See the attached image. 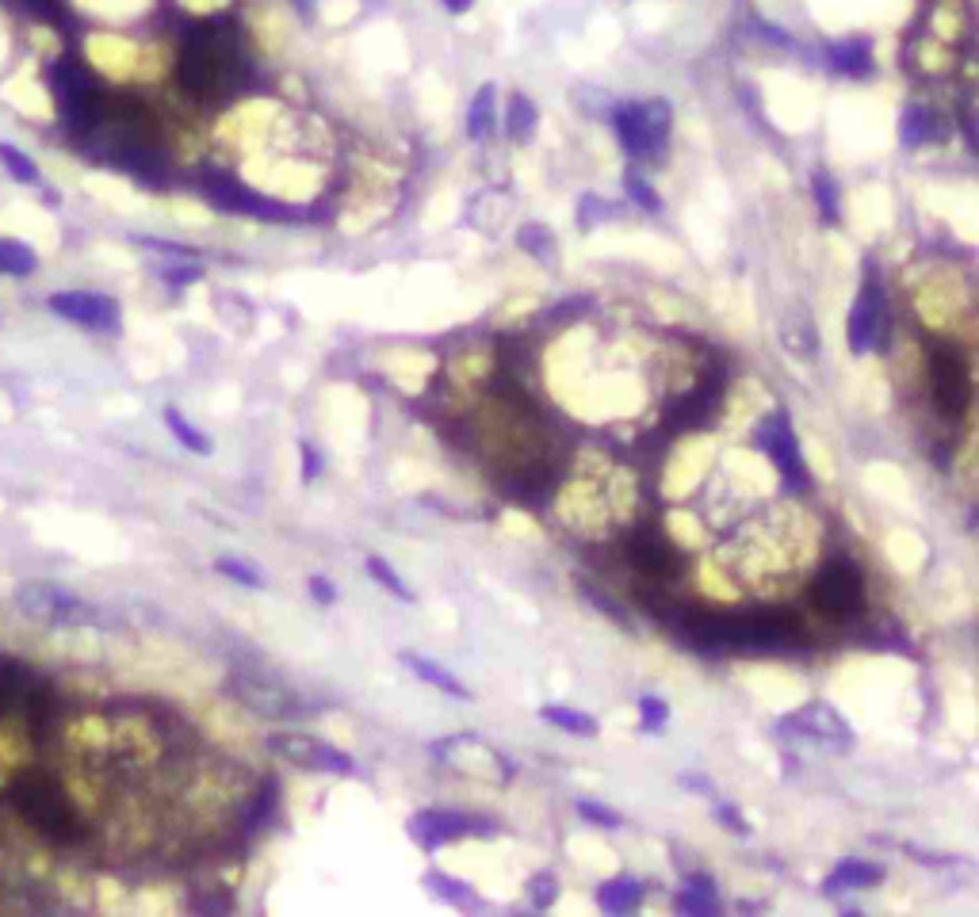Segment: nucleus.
Returning <instances> with one entry per match:
<instances>
[{"label": "nucleus", "instance_id": "obj_1", "mask_svg": "<svg viewBox=\"0 0 979 917\" xmlns=\"http://www.w3.org/2000/svg\"><path fill=\"white\" fill-rule=\"evenodd\" d=\"M238 69V31L226 20H211L196 27L180 50V85L192 96H215L226 85H234Z\"/></svg>", "mask_w": 979, "mask_h": 917}, {"label": "nucleus", "instance_id": "obj_2", "mask_svg": "<svg viewBox=\"0 0 979 917\" xmlns=\"http://www.w3.org/2000/svg\"><path fill=\"white\" fill-rule=\"evenodd\" d=\"M12 807L35 826L39 833H46L50 841H81L85 826L73 811V803L66 799V791L58 788L50 776L39 772H23L12 784Z\"/></svg>", "mask_w": 979, "mask_h": 917}, {"label": "nucleus", "instance_id": "obj_3", "mask_svg": "<svg viewBox=\"0 0 979 917\" xmlns=\"http://www.w3.org/2000/svg\"><path fill=\"white\" fill-rule=\"evenodd\" d=\"M811 604H815V612H823L830 619H849L853 612H861V604H865L861 570L846 558L827 562L811 581Z\"/></svg>", "mask_w": 979, "mask_h": 917}, {"label": "nucleus", "instance_id": "obj_4", "mask_svg": "<svg viewBox=\"0 0 979 917\" xmlns=\"http://www.w3.org/2000/svg\"><path fill=\"white\" fill-rule=\"evenodd\" d=\"M758 448L769 455V463H773V467L781 470L784 490H807V486H811L804 451H800V440H796L792 421H788V413H784V409L769 413L762 425H758Z\"/></svg>", "mask_w": 979, "mask_h": 917}, {"label": "nucleus", "instance_id": "obj_5", "mask_svg": "<svg viewBox=\"0 0 979 917\" xmlns=\"http://www.w3.org/2000/svg\"><path fill=\"white\" fill-rule=\"evenodd\" d=\"M930 390L934 402L945 417H964L972 406V379H968V363L957 348H937L930 356Z\"/></svg>", "mask_w": 979, "mask_h": 917}, {"label": "nucleus", "instance_id": "obj_6", "mask_svg": "<svg viewBox=\"0 0 979 917\" xmlns=\"http://www.w3.org/2000/svg\"><path fill=\"white\" fill-rule=\"evenodd\" d=\"M884 321H888V302H884L880 283L869 279L861 287V295L853 299V306H849V318H846L849 352L853 356H869L872 348L880 344V337H884Z\"/></svg>", "mask_w": 979, "mask_h": 917}, {"label": "nucleus", "instance_id": "obj_7", "mask_svg": "<svg viewBox=\"0 0 979 917\" xmlns=\"http://www.w3.org/2000/svg\"><path fill=\"white\" fill-rule=\"evenodd\" d=\"M46 306L58 318L96 329V333H115L119 329V302L111 295H100V291H58V295L46 299Z\"/></svg>", "mask_w": 979, "mask_h": 917}, {"label": "nucleus", "instance_id": "obj_8", "mask_svg": "<svg viewBox=\"0 0 979 917\" xmlns=\"http://www.w3.org/2000/svg\"><path fill=\"white\" fill-rule=\"evenodd\" d=\"M475 826H482L479 818H471V814H456V811H421V814H414V818L406 822L410 837H414L425 853H436L440 845L459 841V837H467V833H482V830H475Z\"/></svg>", "mask_w": 979, "mask_h": 917}, {"label": "nucleus", "instance_id": "obj_9", "mask_svg": "<svg viewBox=\"0 0 979 917\" xmlns=\"http://www.w3.org/2000/svg\"><path fill=\"white\" fill-rule=\"evenodd\" d=\"M207 195L211 203H218L222 211H238V214H253V218H276L280 207L264 195L241 188L238 180H226V176H207Z\"/></svg>", "mask_w": 979, "mask_h": 917}, {"label": "nucleus", "instance_id": "obj_10", "mask_svg": "<svg viewBox=\"0 0 979 917\" xmlns=\"http://www.w3.org/2000/svg\"><path fill=\"white\" fill-rule=\"evenodd\" d=\"M784 726H796V730H804V734H811L815 742H834L838 749H849V726H846V719L834 711L830 704H811V707H804L800 715H792V719H784Z\"/></svg>", "mask_w": 979, "mask_h": 917}, {"label": "nucleus", "instance_id": "obj_11", "mask_svg": "<svg viewBox=\"0 0 979 917\" xmlns=\"http://www.w3.org/2000/svg\"><path fill=\"white\" fill-rule=\"evenodd\" d=\"M16 604L31 619H73L81 612V600L54 589V585H23L16 593Z\"/></svg>", "mask_w": 979, "mask_h": 917}, {"label": "nucleus", "instance_id": "obj_12", "mask_svg": "<svg viewBox=\"0 0 979 917\" xmlns=\"http://www.w3.org/2000/svg\"><path fill=\"white\" fill-rule=\"evenodd\" d=\"M628 558H631V566H635V570H643V574H651V577H670V574H674V566H677L674 547H670L662 535H654V532H635V535H631Z\"/></svg>", "mask_w": 979, "mask_h": 917}, {"label": "nucleus", "instance_id": "obj_13", "mask_svg": "<svg viewBox=\"0 0 979 917\" xmlns=\"http://www.w3.org/2000/svg\"><path fill=\"white\" fill-rule=\"evenodd\" d=\"M234 692L245 704L261 715H295V696L272 681H257V677H234Z\"/></svg>", "mask_w": 979, "mask_h": 917}, {"label": "nucleus", "instance_id": "obj_14", "mask_svg": "<svg viewBox=\"0 0 979 917\" xmlns=\"http://www.w3.org/2000/svg\"><path fill=\"white\" fill-rule=\"evenodd\" d=\"M880 883H884V868H876L869 860H838V868L827 875L823 891L842 895V891H865V887H880Z\"/></svg>", "mask_w": 979, "mask_h": 917}, {"label": "nucleus", "instance_id": "obj_15", "mask_svg": "<svg viewBox=\"0 0 979 917\" xmlns=\"http://www.w3.org/2000/svg\"><path fill=\"white\" fill-rule=\"evenodd\" d=\"M827 62L834 73L846 77H869L872 73V43L869 39H846V43L827 46Z\"/></svg>", "mask_w": 979, "mask_h": 917}, {"label": "nucleus", "instance_id": "obj_16", "mask_svg": "<svg viewBox=\"0 0 979 917\" xmlns=\"http://www.w3.org/2000/svg\"><path fill=\"white\" fill-rule=\"evenodd\" d=\"M398 662L406 665L410 673H417V681H425V684H433V688H440L444 696H452V700H471V688L459 681V677H452V673H448L444 665L429 662V658H417V654H398Z\"/></svg>", "mask_w": 979, "mask_h": 917}, {"label": "nucleus", "instance_id": "obj_17", "mask_svg": "<svg viewBox=\"0 0 979 917\" xmlns=\"http://www.w3.org/2000/svg\"><path fill=\"white\" fill-rule=\"evenodd\" d=\"M639 902H643V883L631 875H616V879L597 887V906L605 914H631Z\"/></svg>", "mask_w": 979, "mask_h": 917}, {"label": "nucleus", "instance_id": "obj_18", "mask_svg": "<svg viewBox=\"0 0 979 917\" xmlns=\"http://www.w3.org/2000/svg\"><path fill=\"white\" fill-rule=\"evenodd\" d=\"M639 115H643V130H647L651 161H658L666 153V142H670V104L666 100H647V104H639Z\"/></svg>", "mask_w": 979, "mask_h": 917}, {"label": "nucleus", "instance_id": "obj_19", "mask_svg": "<svg viewBox=\"0 0 979 917\" xmlns=\"http://www.w3.org/2000/svg\"><path fill=\"white\" fill-rule=\"evenodd\" d=\"M677 906L685 914H719V898L712 875H685V887L677 895Z\"/></svg>", "mask_w": 979, "mask_h": 917}, {"label": "nucleus", "instance_id": "obj_20", "mask_svg": "<svg viewBox=\"0 0 979 917\" xmlns=\"http://www.w3.org/2000/svg\"><path fill=\"white\" fill-rule=\"evenodd\" d=\"M899 138H903V146H907V150L934 142V138H937L934 111H930V107H907V111H903V123H899Z\"/></svg>", "mask_w": 979, "mask_h": 917}, {"label": "nucleus", "instance_id": "obj_21", "mask_svg": "<svg viewBox=\"0 0 979 917\" xmlns=\"http://www.w3.org/2000/svg\"><path fill=\"white\" fill-rule=\"evenodd\" d=\"M540 719L551 726H559V730H570V734H582V738H593V734L601 730L593 715L574 711V707H563V704H544L540 707Z\"/></svg>", "mask_w": 979, "mask_h": 917}, {"label": "nucleus", "instance_id": "obj_22", "mask_svg": "<svg viewBox=\"0 0 979 917\" xmlns=\"http://www.w3.org/2000/svg\"><path fill=\"white\" fill-rule=\"evenodd\" d=\"M536 123H540L536 104H532L528 96H513V100H509V111H505V134H509L513 142H532Z\"/></svg>", "mask_w": 979, "mask_h": 917}, {"label": "nucleus", "instance_id": "obj_23", "mask_svg": "<svg viewBox=\"0 0 979 917\" xmlns=\"http://www.w3.org/2000/svg\"><path fill=\"white\" fill-rule=\"evenodd\" d=\"M494 119H498V111H494V85H482L475 92V100H471V111H467V134L471 138H490L494 134Z\"/></svg>", "mask_w": 979, "mask_h": 917}, {"label": "nucleus", "instance_id": "obj_24", "mask_svg": "<svg viewBox=\"0 0 979 917\" xmlns=\"http://www.w3.org/2000/svg\"><path fill=\"white\" fill-rule=\"evenodd\" d=\"M35 268H39V260L23 241L0 237V276H31Z\"/></svg>", "mask_w": 979, "mask_h": 917}, {"label": "nucleus", "instance_id": "obj_25", "mask_svg": "<svg viewBox=\"0 0 979 917\" xmlns=\"http://www.w3.org/2000/svg\"><path fill=\"white\" fill-rule=\"evenodd\" d=\"M165 425H169V432H173L176 440L192 451V455H211V440H207V436H203V432H199V428L192 425V421H188L180 409H165Z\"/></svg>", "mask_w": 979, "mask_h": 917}, {"label": "nucleus", "instance_id": "obj_26", "mask_svg": "<svg viewBox=\"0 0 979 917\" xmlns=\"http://www.w3.org/2000/svg\"><path fill=\"white\" fill-rule=\"evenodd\" d=\"M364 570H368V574L375 577V581H379V585H383V589H387L391 597L406 600V604H414V589H410V585H406L402 577L394 574L391 566H387V562H383V558H379V555H368V562H364Z\"/></svg>", "mask_w": 979, "mask_h": 917}, {"label": "nucleus", "instance_id": "obj_27", "mask_svg": "<svg viewBox=\"0 0 979 917\" xmlns=\"http://www.w3.org/2000/svg\"><path fill=\"white\" fill-rule=\"evenodd\" d=\"M811 192H815V203H819V214L827 218V222H838V184H834V176L823 169H815L811 176Z\"/></svg>", "mask_w": 979, "mask_h": 917}, {"label": "nucleus", "instance_id": "obj_28", "mask_svg": "<svg viewBox=\"0 0 979 917\" xmlns=\"http://www.w3.org/2000/svg\"><path fill=\"white\" fill-rule=\"evenodd\" d=\"M0 165L12 172L20 184H39V169H35V161H31L23 150H16V146H8V142H0Z\"/></svg>", "mask_w": 979, "mask_h": 917}, {"label": "nucleus", "instance_id": "obj_29", "mask_svg": "<svg viewBox=\"0 0 979 917\" xmlns=\"http://www.w3.org/2000/svg\"><path fill=\"white\" fill-rule=\"evenodd\" d=\"M624 188H628V199L635 203V207H643V211H651V214L662 211V199L654 195V188H651V180H647V176H639L635 169H628V172H624Z\"/></svg>", "mask_w": 979, "mask_h": 917}, {"label": "nucleus", "instance_id": "obj_30", "mask_svg": "<svg viewBox=\"0 0 979 917\" xmlns=\"http://www.w3.org/2000/svg\"><path fill=\"white\" fill-rule=\"evenodd\" d=\"M666 723H670V704H666L662 696H654V692L639 696V726H643L647 734H658Z\"/></svg>", "mask_w": 979, "mask_h": 917}, {"label": "nucleus", "instance_id": "obj_31", "mask_svg": "<svg viewBox=\"0 0 979 917\" xmlns=\"http://www.w3.org/2000/svg\"><path fill=\"white\" fill-rule=\"evenodd\" d=\"M215 574L234 577L238 585H249V589H264V574L253 566V562H241V558H218Z\"/></svg>", "mask_w": 979, "mask_h": 917}, {"label": "nucleus", "instance_id": "obj_32", "mask_svg": "<svg viewBox=\"0 0 979 917\" xmlns=\"http://www.w3.org/2000/svg\"><path fill=\"white\" fill-rule=\"evenodd\" d=\"M521 245L536 256V260H544V264L555 256V237H551V230H544V226H524Z\"/></svg>", "mask_w": 979, "mask_h": 917}, {"label": "nucleus", "instance_id": "obj_33", "mask_svg": "<svg viewBox=\"0 0 979 917\" xmlns=\"http://www.w3.org/2000/svg\"><path fill=\"white\" fill-rule=\"evenodd\" d=\"M528 898H532V906L536 910H547L555 898H559V879L551 872H540L528 879Z\"/></svg>", "mask_w": 979, "mask_h": 917}, {"label": "nucleus", "instance_id": "obj_34", "mask_svg": "<svg viewBox=\"0 0 979 917\" xmlns=\"http://www.w3.org/2000/svg\"><path fill=\"white\" fill-rule=\"evenodd\" d=\"M574 811L582 814L586 822H593V826H609V830L624 826V818L612 811V807H601L597 799H578V803H574Z\"/></svg>", "mask_w": 979, "mask_h": 917}, {"label": "nucleus", "instance_id": "obj_35", "mask_svg": "<svg viewBox=\"0 0 979 917\" xmlns=\"http://www.w3.org/2000/svg\"><path fill=\"white\" fill-rule=\"evenodd\" d=\"M609 214H616V207L612 203H605V199H597V195H586L582 203H578V226H593V222H601V218H609Z\"/></svg>", "mask_w": 979, "mask_h": 917}, {"label": "nucleus", "instance_id": "obj_36", "mask_svg": "<svg viewBox=\"0 0 979 917\" xmlns=\"http://www.w3.org/2000/svg\"><path fill=\"white\" fill-rule=\"evenodd\" d=\"M425 883L436 887L444 898H452V902H467V898H471V887H467V883H456V879H448V875H440V872L425 875Z\"/></svg>", "mask_w": 979, "mask_h": 917}, {"label": "nucleus", "instance_id": "obj_37", "mask_svg": "<svg viewBox=\"0 0 979 917\" xmlns=\"http://www.w3.org/2000/svg\"><path fill=\"white\" fill-rule=\"evenodd\" d=\"M716 822H719V826H727V833L750 837V822H746L739 807H731V803H716Z\"/></svg>", "mask_w": 979, "mask_h": 917}, {"label": "nucleus", "instance_id": "obj_38", "mask_svg": "<svg viewBox=\"0 0 979 917\" xmlns=\"http://www.w3.org/2000/svg\"><path fill=\"white\" fill-rule=\"evenodd\" d=\"M161 276H165V283H173V287H188V283H196L203 276V268H196V264H176V268H165Z\"/></svg>", "mask_w": 979, "mask_h": 917}, {"label": "nucleus", "instance_id": "obj_39", "mask_svg": "<svg viewBox=\"0 0 979 917\" xmlns=\"http://www.w3.org/2000/svg\"><path fill=\"white\" fill-rule=\"evenodd\" d=\"M299 459H303V482H314L318 474H322V455H318V448L314 444H299Z\"/></svg>", "mask_w": 979, "mask_h": 917}, {"label": "nucleus", "instance_id": "obj_40", "mask_svg": "<svg viewBox=\"0 0 979 917\" xmlns=\"http://www.w3.org/2000/svg\"><path fill=\"white\" fill-rule=\"evenodd\" d=\"M306 589H310V597L318 600V604H337V589H333V581L322 574H314L306 581Z\"/></svg>", "mask_w": 979, "mask_h": 917}, {"label": "nucleus", "instance_id": "obj_41", "mask_svg": "<svg viewBox=\"0 0 979 917\" xmlns=\"http://www.w3.org/2000/svg\"><path fill=\"white\" fill-rule=\"evenodd\" d=\"M681 784H685V788H693V791H716V788H712V780H700V776H681Z\"/></svg>", "mask_w": 979, "mask_h": 917}, {"label": "nucleus", "instance_id": "obj_42", "mask_svg": "<svg viewBox=\"0 0 979 917\" xmlns=\"http://www.w3.org/2000/svg\"><path fill=\"white\" fill-rule=\"evenodd\" d=\"M440 4H444L448 12H456V16H459V12H467V8L475 4V0H440Z\"/></svg>", "mask_w": 979, "mask_h": 917}]
</instances>
